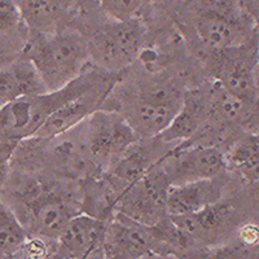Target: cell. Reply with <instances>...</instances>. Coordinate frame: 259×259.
I'll return each instance as SVG.
<instances>
[{
  "label": "cell",
  "mask_w": 259,
  "mask_h": 259,
  "mask_svg": "<svg viewBox=\"0 0 259 259\" xmlns=\"http://www.w3.org/2000/svg\"><path fill=\"white\" fill-rule=\"evenodd\" d=\"M85 38L91 60L99 69L121 74L142 56L145 31L139 18L127 21L109 18L91 36Z\"/></svg>",
  "instance_id": "obj_4"
},
{
  "label": "cell",
  "mask_w": 259,
  "mask_h": 259,
  "mask_svg": "<svg viewBox=\"0 0 259 259\" xmlns=\"http://www.w3.org/2000/svg\"><path fill=\"white\" fill-rule=\"evenodd\" d=\"M25 18L30 35L46 36L60 31L61 7L56 0H16Z\"/></svg>",
  "instance_id": "obj_16"
},
{
  "label": "cell",
  "mask_w": 259,
  "mask_h": 259,
  "mask_svg": "<svg viewBox=\"0 0 259 259\" xmlns=\"http://www.w3.org/2000/svg\"><path fill=\"white\" fill-rule=\"evenodd\" d=\"M145 259H153V255H152V256H148V258H145Z\"/></svg>",
  "instance_id": "obj_26"
},
{
  "label": "cell",
  "mask_w": 259,
  "mask_h": 259,
  "mask_svg": "<svg viewBox=\"0 0 259 259\" xmlns=\"http://www.w3.org/2000/svg\"><path fill=\"white\" fill-rule=\"evenodd\" d=\"M222 177L170 186L167 193L168 215L193 214L223 200L224 183Z\"/></svg>",
  "instance_id": "obj_12"
},
{
  "label": "cell",
  "mask_w": 259,
  "mask_h": 259,
  "mask_svg": "<svg viewBox=\"0 0 259 259\" xmlns=\"http://www.w3.org/2000/svg\"><path fill=\"white\" fill-rule=\"evenodd\" d=\"M207 52V69L214 82L254 105L258 99L259 51L256 36L237 47Z\"/></svg>",
  "instance_id": "obj_5"
},
{
  "label": "cell",
  "mask_w": 259,
  "mask_h": 259,
  "mask_svg": "<svg viewBox=\"0 0 259 259\" xmlns=\"http://www.w3.org/2000/svg\"><path fill=\"white\" fill-rule=\"evenodd\" d=\"M171 223L179 231L187 253L202 250L224 241L235 232L239 223V211L230 201L222 200L193 214L170 217Z\"/></svg>",
  "instance_id": "obj_7"
},
{
  "label": "cell",
  "mask_w": 259,
  "mask_h": 259,
  "mask_svg": "<svg viewBox=\"0 0 259 259\" xmlns=\"http://www.w3.org/2000/svg\"><path fill=\"white\" fill-rule=\"evenodd\" d=\"M254 30H255V36H256V41H258V51H259V21L258 22H255V27H254Z\"/></svg>",
  "instance_id": "obj_24"
},
{
  "label": "cell",
  "mask_w": 259,
  "mask_h": 259,
  "mask_svg": "<svg viewBox=\"0 0 259 259\" xmlns=\"http://www.w3.org/2000/svg\"><path fill=\"white\" fill-rule=\"evenodd\" d=\"M22 55L34 65L47 91L70 84L89 70L92 62L87 38L73 30H60L46 36L30 35Z\"/></svg>",
  "instance_id": "obj_2"
},
{
  "label": "cell",
  "mask_w": 259,
  "mask_h": 259,
  "mask_svg": "<svg viewBox=\"0 0 259 259\" xmlns=\"http://www.w3.org/2000/svg\"><path fill=\"white\" fill-rule=\"evenodd\" d=\"M30 31L16 0H0V62L8 64L24 53Z\"/></svg>",
  "instance_id": "obj_14"
},
{
  "label": "cell",
  "mask_w": 259,
  "mask_h": 259,
  "mask_svg": "<svg viewBox=\"0 0 259 259\" xmlns=\"http://www.w3.org/2000/svg\"><path fill=\"white\" fill-rule=\"evenodd\" d=\"M106 222L77 214L56 240L57 259H87L100 249Z\"/></svg>",
  "instance_id": "obj_11"
},
{
  "label": "cell",
  "mask_w": 259,
  "mask_h": 259,
  "mask_svg": "<svg viewBox=\"0 0 259 259\" xmlns=\"http://www.w3.org/2000/svg\"><path fill=\"white\" fill-rule=\"evenodd\" d=\"M170 183L159 162L143 178L127 187L115 203L114 214L147 227H158L170 221L167 193Z\"/></svg>",
  "instance_id": "obj_6"
},
{
  "label": "cell",
  "mask_w": 259,
  "mask_h": 259,
  "mask_svg": "<svg viewBox=\"0 0 259 259\" xmlns=\"http://www.w3.org/2000/svg\"><path fill=\"white\" fill-rule=\"evenodd\" d=\"M27 237L17 215L0 198V259H12Z\"/></svg>",
  "instance_id": "obj_17"
},
{
  "label": "cell",
  "mask_w": 259,
  "mask_h": 259,
  "mask_svg": "<svg viewBox=\"0 0 259 259\" xmlns=\"http://www.w3.org/2000/svg\"><path fill=\"white\" fill-rule=\"evenodd\" d=\"M226 165L245 182L259 186V134H247L236 140L226 150Z\"/></svg>",
  "instance_id": "obj_15"
},
{
  "label": "cell",
  "mask_w": 259,
  "mask_h": 259,
  "mask_svg": "<svg viewBox=\"0 0 259 259\" xmlns=\"http://www.w3.org/2000/svg\"><path fill=\"white\" fill-rule=\"evenodd\" d=\"M118 80H119V74L104 70L97 82L87 91L71 99L70 101L64 104L57 112L53 113L39 130L35 138L40 139L43 142H52L59 136L73 130L74 127H77L85 118H89L95 112L104 108V104L109 99V95L114 90Z\"/></svg>",
  "instance_id": "obj_9"
},
{
  "label": "cell",
  "mask_w": 259,
  "mask_h": 259,
  "mask_svg": "<svg viewBox=\"0 0 259 259\" xmlns=\"http://www.w3.org/2000/svg\"><path fill=\"white\" fill-rule=\"evenodd\" d=\"M258 189H259V186H258Z\"/></svg>",
  "instance_id": "obj_27"
},
{
  "label": "cell",
  "mask_w": 259,
  "mask_h": 259,
  "mask_svg": "<svg viewBox=\"0 0 259 259\" xmlns=\"http://www.w3.org/2000/svg\"><path fill=\"white\" fill-rule=\"evenodd\" d=\"M41 92L47 90L34 65L24 55L0 65V108L21 97Z\"/></svg>",
  "instance_id": "obj_13"
},
{
  "label": "cell",
  "mask_w": 259,
  "mask_h": 259,
  "mask_svg": "<svg viewBox=\"0 0 259 259\" xmlns=\"http://www.w3.org/2000/svg\"><path fill=\"white\" fill-rule=\"evenodd\" d=\"M106 16L112 20L127 21L139 18L144 0H97Z\"/></svg>",
  "instance_id": "obj_19"
},
{
  "label": "cell",
  "mask_w": 259,
  "mask_h": 259,
  "mask_svg": "<svg viewBox=\"0 0 259 259\" xmlns=\"http://www.w3.org/2000/svg\"><path fill=\"white\" fill-rule=\"evenodd\" d=\"M103 69H89L78 79L57 91L29 95L0 108V148L16 150L21 143L35 138L48 118L74 97L94 85Z\"/></svg>",
  "instance_id": "obj_1"
},
{
  "label": "cell",
  "mask_w": 259,
  "mask_h": 259,
  "mask_svg": "<svg viewBox=\"0 0 259 259\" xmlns=\"http://www.w3.org/2000/svg\"><path fill=\"white\" fill-rule=\"evenodd\" d=\"M236 242L242 246L251 249L259 245V226L251 222L241 223L236 230Z\"/></svg>",
  "instance_id": "obj_21"
},
{
  "label": "cell",
  "mask_w": 259,
  "mask_h": 259,
  "mask_svg": "<svg viewBox=\"0 0 259 259\" xmlns=\"http://www.w3.org/2000/svg\"><path fill=\"white\" fill-rule=\"evenodd\" d=\"M15 150L0 148V198L3 194L4 187L8 180L9 171H11V158Z\"/></svg>",
  "instance_id": "obj_22"
},
{
  "label": "cell",
  "mask_w": 259,
  "mask_h": 259,
  "mask_svg": "<svg viewBox=\"0 0 259 259\" xmlns=\"http://www.w3.org/2000/svg\"><path fill=\"white\" fill-rule=\"evenodd\" d=\"M196 32L207 51H222L244 45L255 36L239 16L221 9L203 11L196 21Z\"/></svg>",
  "instance_id": "obj_10"
},
{
  "label": "cell",
  "mask_w": 259,
  "mask_h": 259,
  "mask_svg": "<svg viewBox=\"0 0 259 259\" xmlns=\"http://www.w3.org/2000/svg\"><path fill=\"white\" fill-rule=\"evenodd\" d=\"M202 259H251V256L250 249L235 242L214 247L209 254H205Z\"/></svg>",
  "instance_id": "obj_20"
},
{
  "label": "cell",
  "mask_w": 259,
  "mask_h": 259,
  "mask_svg": "<svg viewBox=\"0 0 259 259\" xmlns=\"http://www.w3.org/2000/svg\"><path fill=\"white\" fill-rule=\"evenodd\" d=\"M244 7L255 22L259 21V0H242Z\"/></svg>",
  "instance_id": "obj_23"
},
{
  "label": "cell",
  "mask_w": 259,
  "mask_h": 259,
  "mask_svg": "<svg viewBox=\"0 0 259 259\" xmlns=\"http://www.w3.org/2000/svg\"><path fill=\"white\" fill-rule=\"evenodd\" d=\"M258 80H259V62H258Z\"/></svg>",
  "instance_id": "obj_25"
},
{
  "label": "cell",
  "mask_w": 259,
  "mask_h": 259,
  "mask_svg": "<svg viewBox=\"0 0 259 259\" xmlns=\"http://www.w3.org/2000/svg\"><path fill=\"white\" fill-rule=\"evenodd\" d=\"M184 94L171 80L148 82L127 99L122 113L139 140L157 138L179 113Z\"/></svg>",
  "instance_id": "obj_3"
},
{
  "label": "cell",
  "mask_w": 259,
  "mask_h": 259,
  "mask_svg": "<svg viewBox=\"0 0 259 259\" xmlns=\"http://www.w3.org/2000/svg\"><path fill=\"white\" fill-rule=\"evenodd\" d=\"M12 259H57L56 242L29 236Z\"/></svg>",
  "instance_id": "obj_18"
},
{
  "label": "cell",
  "mask_w": 259,
  "mask_h": 259,
  "mask_svg": "<svg viewBox=\"0 0 259 259\" xmlns=\"http://www.w3.org/2000/svg\"><path fill=\"white\" fill-rule=\"evenodd\" d=\"M170 186L222 177L227 171L226 150L211 144L183 143L159 159Z\"/></svg>",
  "instance_id": "obj_8"
}]
</instances>
